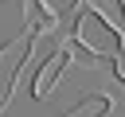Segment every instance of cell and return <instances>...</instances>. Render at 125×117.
Wrapping results in <instances>:
<instances>
[{"mask_svg": "<svg viewBox=\"0 0 125 117\" xmlns=\"http://www.w3.org/2000/svg\"><path fill=\"white\" fill-rule=\"evenodd\" d=\"M74 47L90 51L94 58H117L125 55V35L94 8H82L78 12V23H74Z\"/></svg>", "mask_w": 125, "mask_h": 117, "instance_id": "obj_1", "label": "cell"}, {"mask_svg": "<svg viewBox=\"0 0 125 117\" xmlns=\"http://www.w3.org/2000/svg\"><path fill=\"white\" fill-rule=\"evenodd\" d=\"M70 58H74V51H70V43H62V47H55L51 55H47V62L35 70V86H31V98H51V90L59 86V74L70 66Z\"/></svg>", "mask_w": 125, "mask_h": 117, "instance_id": "obj_2", "label": "cell"}, {"mask_svg": "<svg viewBox=\"0 0 125 117\" xmlns=\"http://www.w3.org/2000/svg\"><path fill=\"white\" fill-rule=\"evenodd\" d=\"M109 109H113V101H109L105 94H90V98H82L74 109H66L62 117H105Z\"/></svg>", "mask_w": 125, "mask_h": 117, "instance_id": "obj_3", "label": "cell"}, {"mask_svg": "<svg viewBox=\"0 0 125 117\" xmlns=\"http://www.w3.org/2000/svg\"><path fill=\"white\" fill-rule=\"evenodd\" d=\"M121 12H125V0H121Z\"/></svg>", "mask_w": 125, "mask_h": 117, "instance_id": "obj_4", "label": "cell"}, {"mask_svg": "<svg viewBox=\"0 0 125 117\" xmlns=\"http://www.w3.org/2000/svg\"><path fill=\"white\" fill-rule=\"evenodd\" d=\"M0 105H4V98H0Z\"/></svg>", "mask_w": 125, "mask_h": 117, "instance_id": "obj_5", "label": "cell"}]
</instances>
